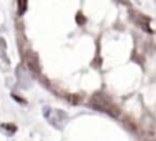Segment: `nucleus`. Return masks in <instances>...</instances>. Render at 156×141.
Returning <instances> with one entry per match:
<instances>
[{
	"label": "nucleus",
	"mask_w": 156,
	"mask_h": 141,
	"mask_svg": "<svg viewBox=\"0 0 156 141\" xmlns=\"http://www.w3.org/2000/svg\"><path fill=\"white\" fill-rule=\"evenodd\" d=\"M90 103L96 110L104 111V112H107V114L112 115V117H116V115H118V108H116L108 99H105L104 96H101V95H94Z\"/></svg>",
	"instance_id": "nucleus-1"
},
{
	"label": "nucleus",
	"mask_w": 156,
	"mask_h": 141,
	"mask_svg": "<svg viewBox=\"0 0 156 141\" xmlns=\"http://www.w3.org/2000/svg\"><path fill=\"white\" fill-rule=\"evenodd\" d=\"M26 63L29 66L30 70H33L34 73H38L40 71V66H38V60H37V56L34 54H29L26 58Z\"/></svg>",
	"instance_id": "nucleus-2"
},
{
	"label": "nucleus",
	"mask_w": 156,
	"mask_h": 141,
	"mask_svg": "<svg viewBox=\"0 0 156 141\" xmlns=\"http://www.w3.org/2000/svg\"><path fill=\"white\" fill-rule=\"evenodd\" d=\"M27 10V0H18V14L23 15Z\"/></svg>",
	"instance_id": "nucleus-3"
}]
</instances>
